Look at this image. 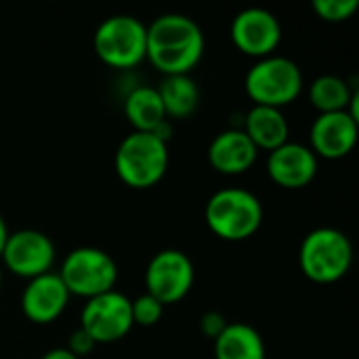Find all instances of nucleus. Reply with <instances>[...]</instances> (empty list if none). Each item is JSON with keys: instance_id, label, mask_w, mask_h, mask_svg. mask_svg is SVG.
<instances>
[{"instance_id": "1", "label": "nucleus", "mask_w": 359, "mask_h": 359, "mask_svg": "<svg viewBox=\"0 0 359 359\" xmlns=\"http://www.w3.org/2000/svg\"><path fill=\"white\" fill-rule=\"evenodd\" d=\"M204 55L200 25L181 13H166L147 25L145 59L164 76H187Z\"/></svg>"}, {"instance_id": "2", "label": "nucleus", "mask_w": 359, "mask_h": 359, "mask_svg": "<svg viewBox=\"0 0 359 359\" xmlns=\"http://www.w3.org/2000/svg\"><path fill=\"white\" fill-rule=\"evenodd\" d=\"M204 219L217 238L242 242L259 231L263 223V204L248 189L225 187L208 198Z\"/></svg>"}, {"instance_id": "3", "label": "nucleus", "mask_w": 359, "mask_h": 359, "mask_svg": "<svg viewBox=\"0 0 359 359\" xmlns=\"http://www.w3.org/2000/svg\"><path fill=\"white\" fill-rule=\"evenodd\" d=\"M168 145L151 133L133 130L126 135L114 156V168L120 181L133 189H149L162 181L168 170Z\"/></svg>"}, {"instance_id": "4", "label": "nucleus", "mask_w": 359, "mask_h": 359, "mask_svg": "<svg viewBox=\"0 0 359 359\" xmlns=\"http://www.w3.org/2000/svg\"><path fill=\"white\" fill-rule=\"evenodd\" d=\"M353 263L351 240L334 227H318L299 248V267L316 284H332L347 276Z\"/></svg>"}, {"instance_id": "5", "label": "nucleus", "mask_w": 359, "mask_h": 359, "mask_svg": "<svg viewBox=\"0 0 359 359\" xmlns=\"http://www.w3.org/2000/svg\"><path fill=\"white\" fill-rule=\"evenodd\" d=\"M244 88L255 105L282 109L303 93V72L292 59L269 55L250 65L244 78Z\"/></svg>"}, {"instance_id": "6", "label": "nucleus", "mask_w": 359, "mask_h": 359, "mask_svg": "<svg viewBox=\"0 0 359 359\" xmlns=\"http://www.w3.org/2000/svg\"><path fill=\"white\" fill-rule=\"evenodd\" d=\"M147 25L133 15H111L99 23L93 46L97 57L116 69H130L145 59Z\"/></svg>"}, {"instance_id": "7", "label": "nucleus", "mask_w": 359, "mask_h": 359, "mask_svg": "<svg viewBox=\"0 0 359 359\" xmlns=\"http://www.w3.org/2000/svg\"><path fill=\"white\" fill-rule=\"evenodd\" d=\"M57 273L69 294L86 301L114 290L118 282L116 261L105 250L95 246H80L67 252Z\"/></svg>"}, {"instance_id": "8", "label": "nucleus", "mask_w": 359, "mask_h": 359, "mask_svg": "<svg viewBox=\"0 0 359 359\" xmlns=\"http://www.w3.org/2000/svg\"><path fill=\"white\" fill-rule=\"evenodd\" d=\"M133 326L130 299L118 290L88 299L80 313V328L95 341V345L118 343L133 330Z\"/></svg>"}, {"instance_id": "9", "label": "nucleus", "mask_w": 359, "mask_h": 359, "mask_svg": "<svg viewBox=\"0 0 359 359\" xmlns=\"http://www.w3.org/2000/svg\"><path fill=\"white\" fill-rule=\"evenodd\" d=\"M196 280L194 261L177 248L160 250L151 257L145 269L147 294L160 301L164 307L183 301Z\"/></svg>"}, {"instance_id": "10", "label": "nucleus", "mask_w": 359, "mask_h": 359, "mask_svg": "<svg viewBox=\"0 0 359 359\" xmlns=\"http://www.w3.org/2000/svg\"><path fill=\"white\" fill-rule=\"evenodd\" d=\"M55 257L57 252L53 240L38 229H19L8 233L0 255L4 267L13 276L25 280H34L53 271Z\"/></svg>"}, {"instance_id": "11", "label": "nucleus", "mask_w": 359, "mask_h": 359, "mask_svg": "<svg viewBox=\"0 0 359 359\" xmlns=\"http://www.w3.org/2000/svg\"><path fill=\"white\" fill-rule=\"evenodd\" d=\"M231 42L240 53L263 59L276 55V48L282 42V25L271 11L250 6L233 17Z\"/></svg>"}, {"instance_id": "12", "label": "nucleus", "mask_w": 359, "mask_h": 359, "mask_svg": "<svg viewBox=\"0 0 359 359\" xmlns=\"http://www.w3.org/2000/svg\"><path fill=\"white\" fill-rule=\"evenodd\" d=\"M359 120L349 111H334V114H320L309 130L311 151L318 158L326 160H341L353 151L358 143Z\"/></svg>"}, {"instance_id": "13", "label": "nucleus", "mask_w": 359, "mask_h": 359, "mask_svg": "<svg viewBox=\"0 0 359 359\" xmlns=\"http://www.w3.org/2000/svg\"><path fill=\"white\" fill-rule=\"evenodd\" d=\"M269 179L284 189H303L318 175V156L309 145L286 141L267 158Z\"/></svg>"}, {"instance_id": "14", "label": "nucleus", "mask_w": 359, "mask_h": 359, "mask_svg": "<svg viewBox=\"0 0 359 359\" xmlns=\"http://www.w3.org/2000/svg\"><path fill=\"white\" fill-rule=\"evenodd\" d=\"M69 297L72 294L67 292L59 273L48 271L44 276L27 280V286L21 294V309L29 322L46 326L65 311Z\"/></svg>"}, {"instance_id": "15", "label": "nucleus", "mask_w": 359, "mask_h": 359, "mask_svg": "<svg viewBox=\"0 0 359 359\" xmlns=\"http://www.w3.org/2000/svg\"><path fill=\"white\" fill-rule=\"evenodd\" d=\"M259 149L248 139L242 128H225L221 130L208 145V162L210 166L227 177L244 175L257 162Z\"/></svg>"}, {"instance_id": "16", "label": "nucleus", "mask_w": 359, "mask_h": 359, "mask_svg": "<svg viewBox=\"0 0 359 359\" xmlns=\"http://www.w3.org/2000/svg\"><path fill=\"white\" fill-rule=\"evenodd\" d=\"M242 130L255 143L257 149L273 151L288 141V120L282 109L255 105L242 120Z\"/></svg>"}, {"instance_id": "17", "label": "nucleus", "mask_w": 359, "mask_h": 359, "mask_svg": "<svg viewBox=\"0 0 359 359\" xmlns=\"http://www.w3.org/2000/svg\"><path fill=\"white\" fill-rule=\"evenodd\" d=\"M265 343L257 328L231 322L215 339V359H265Z\"/></svg>"}, {"instance_id": "18", "label": "nucleus", "mask_w": 359, "mask_h": 359, "mask_svg": "<svg viewBox=\"0 0 359 359\" xmlns=\"http://www.w3.org/2000/svg\"><path fill=\"white\" fill-rule=\"evenodd\" d=\"M124 116L137 133H154L164 120H168L162 99L156 86H135L124 99Z\"/></svg>"}, {"instance_id": "19", "label": "nucleus", "mask_w": 359, "mask_h": 359, "mask_svg": "<svg viewBox=\"0 0 359 359\" xmlns=\"http://www.w3.org/2000/svg\"><path fill=\"white\" fill-rule=\"evenodd\" d=\"M158 95L162 99L168 120L189 118L198 109V103H200V88L189 74L164 76L162 84L158 86Z\"/></svg>"}, {"instance_id": "20", "label": "nucleus", "mask_w": 359, "mask_h": 359, "mask_svg": "<svg viewBox=\"0 0 359 359\" xmlns=\"http://www.w3.org/2000/svg\"><path fill=\"white\" fill-rule=\"evenodd\" d=\"M358 90L351 88V84L334 74L318 76L309 86V101L320 114H334V111H347Z\"/></svg>"}, {"instance_id": "21", "label": "nucleus", "mask_w": 359, "mask_h": 359, "mask_svg": "<svg viewBox=\"0 0 359 359\" xmlns=\"http://www.w3.org/2000/svg\"><path fill=\"white\" fill-rule=\"evenodd\" d=\"M130 313H133V324L135 326H156L162 320L164 313V305L160 301H156L151 294H141L135 301H130Z\"/></svg>"}, {"instance_id": "22", "label": "nucleus", "mask_w": 359, "mask_h": 359, "mask_svg": "<svg viewBox=\"0 0 359 359\" xmlns=\"http://www.w3.org/2000/svg\"><path fill=\"white\" fill-rule=\"evenodd\" d=\"M313 11L320 19L330 23H341L353 17V13L359 8L358 0H313Z\"/></svg>"}, {"instance_id": "23", "label": "nucleus", "mask_w": 359, "mask_h": 359, "mask_svg": "<svg viewBox=\"0 0 359 359\" xmlns=\"http://www.w3.org/2000/svg\"><path fill=\"white\" fill-rule=\"evenodd\" d=\"M227 324H229V322L225 320L223 313H219V311H206V313L200 318V332H202L206 339L215 341V339L225 330Z\"/></svg>"}, {"instance_id": "24", "label": "nucleus", "mask_w": 359, "mask_h": 359, "mask_svg": "<svg viewBox=\"0 0 359 359\" xmlns=\"http://www.w3.org/2000/svg\"><path fill=\"white\" fill-rule=\"evenodd\" d=\"M95 347H97V345H95V341H93V339H90L82 328H76V330L69 334L67 345H65V349H67V351H72V353H74L78 359H82L84 355H88Z\"/></svg>"}, {"instance_id": "25", "label": "nucleus", "mask_w": 359, "mask_h": 359, "mask_svg": "<svg viewBox=\"0 0 359 359\" xmlns=\"http://www.w3.org/2000/svg\"><path fill=\"white\" fill-rule=\"evenodd\" d=\"M40 359H78L72 351H67L65 347H55V349H50V351H46L44 355Z\"/></svg>"}, {"instance_id": "26", "label": "nucleus", "mask_w": 359, "mask_h": 359, "mask_svg": "<svg viewBox=\"0 0 359 359\" xmlns=\"http://www.w3.org/2000/svg\"><path fill=\"white\" fill-rule=\"evenodd\" d=\"M8 227H6V221L2 219V215H0V255H2V248H4V244H6V238H8Z\"/></svg>"}, {"instance_id": "27", "label": "nucleus", "mask_w": 359, "mask_h": 359, "mask_svg": "<svg viewBox=\"0 0 359 359\" xmlns=\"http://www.w3.org/2000/svg\"><path fill=\"white\" fill-rule=\"evenodd\" d=\"M2 280H4V276H2V269H0V290H2Z\"/></svg>"}]
</instances>
